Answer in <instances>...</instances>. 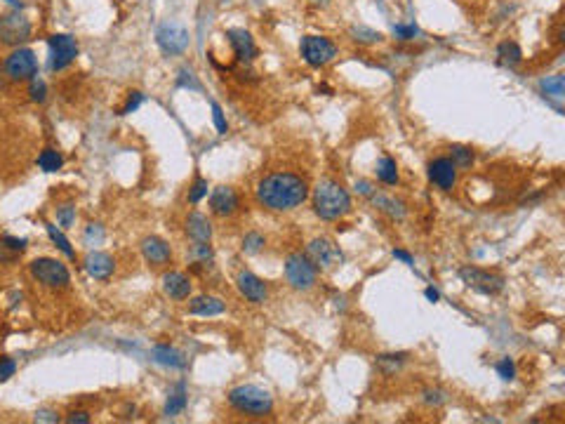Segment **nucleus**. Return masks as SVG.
<instances>
[{"mask_svg":"<svg viewBox=\"0 0 565 424\" xmlns=\"http://www.w3.org/2000/svg\"><path fill=\"white\" fill-rule=\"evenodd\" d=\"M31 21L21 12H8L0 17V43L3 45H17L26 43L31 38Z\"/></svg>","mask_w":565,"mask_h":424,"instance_id":"obj_9","label":"nucleus"},{"mask_svg":"<svg viewBox=\"0 0 565 424\" xmlns=\"http://www.w3.org/2000/svg\"><path fill=\"white\" fill-rule=\"evenodd\" d=\"M50 45V68L52 71H64L68 64L78 57V43L68 33H55L48 40Z\"/></svg>","mask_w":565,"mask_h":424,"instance_id":"obj_10","label":"nucleus"},{"mask_svg":"<svg viewBox=\"0 0 565 424\" xmlns=\"http://www.w3.org/2000/svg\"><path fill=\"white\" fill-rule=\"evenodd\" d=\"M186 389H184V385H179L177 387V391L172 394L170 398H167V403H165V415L167 417H177L179 412H184V408H186Z\"/></svg>","mask_w":565,"mask_h":424,"instance_id":"obj_28","label":"nucleus"},{"mask_svg":"<svg viewBox=\"0 0 565 424\" xmlns=\"http://www.w3.org/2000/svg\"><path fill=\"white\" fill-rule=\"evenodd\" d=\"M311 3H316V5H325L328 0H311Z\"/></svg>","mask_w":565,"mask_h":424,"instance_id":"obj_51","label":"nucleus"},{"mask_svg":"<svg viewBox=\"0 0 565 424\" xmlns=\"http://www.w3.org/2000/svg\"><path fill=\"white\" fill-rule=\"evenodd\" d=\"M142 102H144V95H142V92H130V95H127L125 107L120 109V116H127V113L137 111V109L142 107Z\"/></svg>","mask_w":565,"mask_h":424,"instance_id":"obj_39","label":"nucleus"},{"mask_svg":"<svg viewBox=\"0 0 565 424\" xmlns=\"http://www.w3.org/2000/svg\"><path fill=\"white\" fill-rule=\"evenodd\" d=\"M191 255H194L196 262H210L212 259V248H210V243H194Z\"/></svg>","mask_w":565,"mask_h":424,"instance_id":"obj_37","label":"nucleus"},{"mask_svg":"<svg viewBox=\"0 0 565 424\" xmlns=\"http://www.w3.org/2000/svg\"><path fill=\"white\" fill-rule=\"evenodd\" d=\"M539 88H541V92H544V97H549L551 102H561L565 97V78L561 73L546 75V78L539 83Z\"/></svg>","mask_w":565,"mask_h":424,"instance_id":"obj_24","label":"nucleus"},{"mask_svg":"<svg viewBox=\"0 0 565 424\" xmlns=\"http://www.w3.org/2000/svg\"><path fill=\"white\" fill-rule=\"evenodd\" d=\"M238 290H241V295L250 302H254V304H261V302L266 299V295H269V290H266L264 281H261L259 276L250 274V271H243V274H238Z\"/></svg>","mask_w":565,"mask_h":424,"instance_id":"obj_18","label":"nucleus"},{"mask_svg":"<svg viewBox=\"0 0 565 424\" xmlns=\"http://www.w3.org/2000/svg\"><path fill=\"white\" fill-rule=\"evenodd\" d=\"M497 57H499V62L502 64H509V66H516L518 62L523 59V52L521 48L514 43V40H506V43H502L497 48Z\"/></svg>","mask_w":565,"mask_h":424,"instance_id":"obj_27","label":"nucleus"},{"mask_svg":"<svg viewBox=\"0 0 565 424\" xmlns=\"http://www.w3.org/2000/svg\"><path fill=\"white\" fill-rule=\"evenodd\" d=\"M316 276H318L316 264H313L311 259L306 257V255L295 252V255H290L288 262H285V278H288V283L295 290H308V288H313V283H316Z\"/></svg>","mask_w":565,"mask_h":424,"instance_id":"obj_6","label":"nucleus"},{"mask_svg":"<svg viewBox=\"0 0 565 424\" xmlns=\"http://www.w3.org/2000/svg\"><path fill=\"white\" fill-rule=\"evenodd\" d=\"M85 241H87V246H97V243H102L104 241V229L99 224H90L85 229Z\"/></svg>","mask_w":565,"mask_h":424,"instance_id":"obj_41","label":"nucleus"},{"mask_svg":"<svg viewBox=\"0 0 565 424\" xmlns=\"http://www.w3.org/2000/svg\"><path fill=\"white\" fill-rule=\"evenodd\" d=\"M459 276H462V281L467 283L469 288H474L476 293H483V295H497L499 290L504 288V278L494 276L490 271L476 269V266H464V269L459 271Z\"/></svg>","mask_w":565,"mask_h":424,"instance_id":"obj_12","label":"nucleus"},{"mask_svg":"<svg viewBox=\"0 0 565 424\" xmlns=\"http://www.w3.org/2000/svg\"><path fill=\"white\" fill-rule=\"evenodd\" d=\"M45 229H48V236H50V241L55 243L57 248L62 250L64 255H66L68 259H75V252H73V248H71V243H68V238L62 234L59 229H57L55 224H45Z\"/></svg>","mask_w":565,"mask_h":424,"instance_id":"obj_29","label":"nucleus"},{"mask_svg":"<svg viewBox=\"0 0 565 424\" xmlns=\"http://www.w3.org/2000/svg\"><path fill=\"white\" fill-rule=\"evenodd\" d=\"M377 363L382 365L384 373L391 375L393 370H398L400 365L405 363V353H396V356H393V353H391V356H380V358H377Z\"/></svg>","mask_w":565,"mask_h":424,"instance_id":"obj_32","label":"nucleus"},{"mask_svg":"<svg viewBox=\"0 0 565 424\" xmlns=\"http://www.w3.org/2000/svg\"><path fill=\"white\" fill-rule=\"evenodd\" d=\"M31 276L48 288H66L68 283H71V274H68L66 264L59 262V259H52V257L33 259Z\"/></svg>","mask_w":565,"mask_h":424,"instance_id":"obj_5","label":"nucleus"},{"mask_svg":"<svg viewBox=\"0 0 565 424\" xmlns=\"http://www.w3.org/2000/svg\"><path fill=\"white\" fill-rule=\"evenodd\" d=\"M142 255L151 266H165L172 259L170 246H167V243L158 236H147V238H144V241H142Z\"/></svg>","mask_w":565,"mask_h":424,"instance_id":"obj_14","label":"nucleus"},{"mask_svg":"<svg viewBox=\"0 0 565 424\" xmlns=\"http://www.w3.org/2000/svg\"><path fill=\"white\" fill-rule=\"evenodd\" d=\"M15 373H17V363L12 358H3V361H0V382L10 380Z\"/></svg>","mask_w":565,"mask_h":424,"instance_id":"obj_44","label":"nucleus"},{"mask_svg":"<svg viewBox=\"0 0 565 424\" xmlns=\"http://www.w3.org/2000/svg\"><path fill=\"white\" fill-rule=\"evenodd\" d=\"M377 179H382L384 184H398V167H396L393 158L384 156L377 160Z\"/></svg>","mask_w":565,"mask_h":424,"instance_id":"obj_26","label":"nucleus"},{"mask_svg":"<svg viewBox=\"0 0 565 424\" xmlns=\"http://www.w3.org/2000/svg\"><path fill=\"white\" fill-rule=\"evenodd\" d=\"M356 191H358V194H363V196H372V194H375V189H372L370 182H356Z\"/></svg>","mask_w":565,"mask_h":424,"instance_id":"obj_49","label":"nucleus"},{"mask_svg":"<svg viewBox=\"0 0 565 424\" xmlns=\"http://www.w3.org/2000/svg\"><path fill=\"white\" fill-rule=\"evenodd\" d=\"M226 38H229L231 48H234L236 57L241 62H252L257 57V45H254V38L250 36L246 28H229L226 31Z\"/></svg>","mask_w":565,"mask_h":424,"instance_id":"obj_15","label":"nucleus"},{"mask_svg":"<svg viewBox=\"0 0 565 424\" xmlns=\"http://www.w3.org/2000/svg\"><path fill=\"white\" fill-rule=\"evenodd\" d=\"M28 95H31L33 102H45V97H48V88H45V83L40 78H31L28 80Z\"/></svg>","mask_w":565,"mask_h":424,"instance_id":"obj_35","label":"nucleus"},{"mask_svg":"<svg viewBox=\"0 0 565 424\" xmlns=\"http://www.w3.org/2000/svg\"><path fill=\"white\" fill-rule=\"evenodd\" d=\"M207 196V182L198 177L194 182V187L189 189V203H201Z\"/></svg>","mask_w":565,"mask_h":424,"instance_id":"obj_36","label":"nucleus"},{"mask_svg":"<svg viewBox=\"0 0 565 424\" xmlns=\"http://www.w3.org/2000/svg\"><path fill=\"white\" fill-rule=\"evenodd\" d=\"M163 290L172 299H186L191 295V278L182 271H170L163 276Z\"/></svg>","mask_w":565,"mask_h":424,"instance_id":"obj_19","label":"nucleus"},{"mask_svg":"<svg viewBox=\"0 0 565 424\" xmlns=\"http://www.w3.org/2000/svg\"><path fill=\"white\" fill-rule=\"evenodd\" d=\"M393 33L398 36L400 40H412L419 33V28L415 24H410V26H403V24H398V26H393Z\"/></svg>","mask_w":565,"mask_h":424,"instance_id":"obj_43","label":"nucleus"},{"mask_svg":"<svg viewBox=\"0 0 565 424\" xmlns=\"http://www.w3.org/2000/svg\"><path fill=\"white\" fill-rule=\"evenodd\" d=\"M299 52H302V59H304L308 66H316V68L325 66V64H330L337 57V48L323 36H304L302 38Z\"/></svg>","mask_w":565,"mask_h":424,"instance_id":"obj_8","label":"nucleus"},{"mask_svg":"<svg viewBox=\"0 0 565 424\" xmlns=\"http://www.w3.org/2000/svg\"><path fill=\"white\" fill-rule=\"evenodd\" d=\"M154 361L165 365V368H184V365H186L182 353H179L177 349H172V347H167V344L154 347Z\"/></svg>","mask_w":565,"mask_h":424,"instance_id":"obj_22","label":"nucleus"},{"mask_svg":"<svg viewBox=\"0 0 565 424\" xmlns=\"http://www.w3.org/2000/svg\"><path fill=\"white\" fill-rule=\"evenodd\" d=\"M349 210H351V196L342 184L325 179L313 189V212L320 219H340Z\"/></svg>","mask_w":565,"mask_h":424,"instance_id":"obj_2","label":"nucleus"},{"mask_svg":"<svg viewBox=\"0 0 565 424\" xmlns=\"http://www.w3.org/2000/svg\"><path fill=\"white\" fill-rule=\"evenodd\" d=\"M429 179L443 191H450L457 182V167L450 158H436L429 163Z\"/></svg>","mask_w":565,"mask_h":424,"instance_id":"obj_13","label":"nucleus"},{"mask_svg":"<svg viewBox=\"0 0 565 424\" xmlns=\"http://www.w3.org/2000/svg\"><path fill=\"white\" fill-rule=\"evenodd\" d=\"M424 400H427V403H434V405H441V403H445V394L443 391H424Z\"/></svg>","mask_w":565,"mask_h":424,"instance_id":"obj_45","label":"nucleus"},{"mask_svg":"<svg viewBox=\"0 0 565 424\" xmlns=\"http://www.w3.org/2000/svg\"><path fill=\"white\" fill-rule=\"evenodd\" d=\"M36 422H59V417H57V412H52V410H40V412H36Z\"/></svg>","mask_w":565,"mask_h":424,"instance_id":"obj_47","label":"nucleus"},{"mask_svg":"<svg viewBox=\"0 0 565 424\" xmlns=\"http://www.w3.org/2000/svg\"><path fill=\"white\" fill-rule=\"evenodd\" d=\"M424 295H427V299H429V302H438V299H441L438 290H434V288H427V290H424Z\"/></svg>","mask_w":565,"mask_h":424,"instance_id":"obj_50","label":"nucleus"},{"mask_svg":"<svg viewBox=\"0 0 565 424\" xmlns=\"http://www.w3.org/2000/svg\"><path fill=\"white\" fill-rule=\"evenodd\" d=\"M261 248H264V236L257 234V231H252V234L243 238V250H246L248 255H257Z\"/></svg>","mask_w":565,"mask_h":424,"instance_id":"obj_33","label":"nucleus"},{"mask_svg":"<svg viewBox=\"0 0 565 424\" xmlns=\"http://www.w3.org/2000/svg\"><path fill=\"white\" fill-rule=\"evenodd\" d=\"M212 120H214V127H217V132H221V135L229 130V125H226V118H224V113H221L219 104H212Z\"/></svg>","mask_w":565,"mask_h":424,"instance_id":"obj_42","label":"nucleus"},{"mask_svg":"<svg viewBox=\"0 0 565 424\" xmlns=\"http://www.w3.org/2000/svg\"><path fill=\"white\" fill-rule=\"evenodd\" d=\"M226 304L221 302L219 297H196L194 302L189 304V311L194 313V316H219V313H224Z\"/></svg>","mask_w":565,"mask_h":424,"instance_id":"obj_21","label":"nucleus"},{"mask_svg":"<svg viewBox=\"0 0 565 424\" xmlns=\"http://www.w3.org/2000/svg\"><path fill=\"white\" fill-rule=\"evenodd\" d=\"M62 165H64V158H62L59 151H55V149H43V151H40L38 167L43 172H57V170H62Z\"/></svg>","mask_w":565,"mask_h":424,"instance_id":"obj_25","label":"nucleus"},{"mask_svg":"<svg viewBox=\"0 0 565 424\" xmlns=\"http://www.w3.org/2000/svg\"><path fill=\"white\" fill-rule=\"evenodd\" d=\"M231 408L250 417H266L273 410V398L266 389L257 385H241L229 391Z\"/></svg>","mask_w":565,"mask_h":424,"instance_id":"obj_3","label":"nucleus"},{"mask_svg":"<svg viewBox=\"0 0 565 424\" xmlns=\"http://www.w3.org/2000/svg\"><path fill=\"white\" fill-rule=\"evenodd\" d=\"M306 257L316 264V269H335L337 264H342L344 255H342L340 246L332 238H313L306 246Z\"/></svg>","mask_w":565,"mask_h":424,"instance_id":"obj_7","label":"nucleus"},{"mask_svg":"<svg viewBox=\"0 0 565 424\" xmlns=\"http://www.w3.org/2000/svg\"><path fill=\"white\" fill-rule=\"evenodd\" d=\"M393 257L400 259V262H405L407 266H412V262H415V259H412V255L405 252V250H393Z\"/></svg>","mask_w":565,"mask_h":424,"instance_id":"obj_48","label":"nucleus"},{"mask_svg":"<svg viewBox=\"0 0 565 424\" xmlns=\"http://www.w3.org/2000/svg\"><path fill=\"white\" fill-rule=\"evenodd\" d=\"M38 73V59L33 55V50L28 48H15L8 57L0 64V88H5V80L8 83H26V80L36 78Z\"/></svg>","mask_w":565,"mask_h":424,"instance_id":"obj_4","label":"nucleus"},{"mask_svg":"<svg viewBox=\"0 0 565 424\" xmlns=\"http://www.w3.org/2000/svg\"><path fill=\"white\" fill-rule=\"evenodd\" d=\"M210 210L219 217H229L238 210V194L231 187H217L210 194Z\"/></svg>","mask_w":565,"mask_h":424,"instance_id":"obj_16","label":"nucleus"},{"mask_svg":"<svg viewBox=\"0 0 565 424\" xmlns=\"http://www.w3.org/2000/svg\"><path fill=\"white\" fill-rule=\"evenodd\" d=\"M370 199H372V203H375V205L380 208L382 212H387L389 217H393V219H403V217H405V205H403L400 201L391 199V196L372 194Z\"/></svg>","mask_w":565,"mask_h":424,"instance_id":"obj_23","label":"nucleus"},{"mask_svg":"<svg viewBox=\"0 0 565 424\" xmlns=\"http://www.w3.org/2000/svg\"><path fill=\"white\" fill-rule=\"evenodd\" d=\"M0 243H3L8 250H12L15 255H19V252H24L26 250V238H15V236H3L0 238Z\"/></svg>","mask_w":565,"mask_h":424,"instance_id":"obj_40","label":"nucleus"},{"mask_svg":"<svg viewBox=\"0 0 565 424\" xmlns=\"http://www.w3.org/2000/svg\"><path fill=\"white\" fill-rule=\"evenodd\" d=\"M156 40H158L160 50L165 52V55H182L186 52L191 43V36H189V28L182 26L179 21H165L158 33H156Z\"/></svg>","mask_w":565,"mask_h":424,"instance_id":"obj_11","label":"nucleus"},{"mask_svg":"<svg viewBox=\"0 0 565 424\" xmlns=\"http://www.w3.org/2000/svg\"><path fill=\"white\" fill-rule=\"evenodd\" d=\"M113 269H115V262H113V257L106 252H87V257H85V271L90 274V278H95V281H106V278H111V274H113Z\"/></svg>","mask_w":565,"mask_h":424,"instance_id":"obj_17","label":"nucleus"},{"mask_svg":"<svg viewBox=\"0 0 565 424\" xmlns=\"http://www.w3.org/2000/svg\"><path fill=\"white\" fill-rule=\"evenodd\" d=\"M186 236L194 238V243H210L212 238V226H210L207 217L201 212H191L186 219Z\"/></svg>","mask_w":565,"mask_h":424,"instance_id":"obj_20","label":"nucleus"},{"mask_svg":"<svg viewBox=\"0 0 565 424\" xmlns=\"http://www.w3.org/2000/svg\"><path fill=\"white\" fill-rule=\"evenodd\" d=\"M66 422L68 424H87V422H90V415H87V412H83V410H80V412H71V415L66 417Z\"/></svg>","mask_w":565,"mask_h":424,"instance_id":"obj_46","label":"nucleus"},{"mask_svg":"<svg viewBox=\"0 0 565 424\" xmlns=\"http://www.w3.org/2000/svg\"><path fill=\"white\" fill-rule=\"evenodd\" d=\"M497 375L502 377V380H506V382L514 380V377H516V365H514V361H511L509 356H504L502 361L497 363Z\"/></svg>","mask_w":565,"mask_h":424,"instance_id":"obj_38","label":"nucleus"},{"mask_svg":"<svg viewBox=\"0 0 565 424\" xmlns=\"http://www.w3.org/2000/svg\"><path fill=\"white\" fill-rule=\"evenodd\" d=\"M57 222H59V226H64V229H68V226H73L75 222V208L68 203V205H59L57 208Z\"/></svg>","mask_w":565,"mask_h":424,"instance_id":"obj_34","label":"nucleus"},{"mask_svg":"<svg viewBox=\"0 0 565 424\" xmlns=\"http://www.w3.org/2000/svg\"><path fill=\"white\" fill-rule=\"evenodd\" d=\"M450 160L455 163V167H469L474 163V151L469 147H452L450 149Z\"/></svg>","mask_w":565,"mask_h":424,"instance_id":"obj_30","label":"nucleus"},{"mask_svg":"<svg viewBox=\"0 0 565 424\" xmlns=\"http://www.w3.org/2000/svg\"><path fill=\"white\" fill-rule=\"evenodd\" d=\"M351 36L353 40H358V43H380L384 38L380 31H375V28H368V26H353L351 28Z\"/></svg>","mask_w":565,"mask_h":424,"instance_id":"obj_31","label":"nucleus"},{"mask_svg":"<svg viewBox=\"0 0 565 424\" xmlns=\"http://www.w3.org/2000/svg\"><path fill=\"white\" fill-rule=\"evenodd\" d=\"M308 189L302 177L293 172H273L264 177L257 187V199L264 208L273 212H290L306 201Z\"/></svg>","mask_w":565,"mask_h":424,"instance_id":"obj_1","label":"nucleus"}]
</instances>
